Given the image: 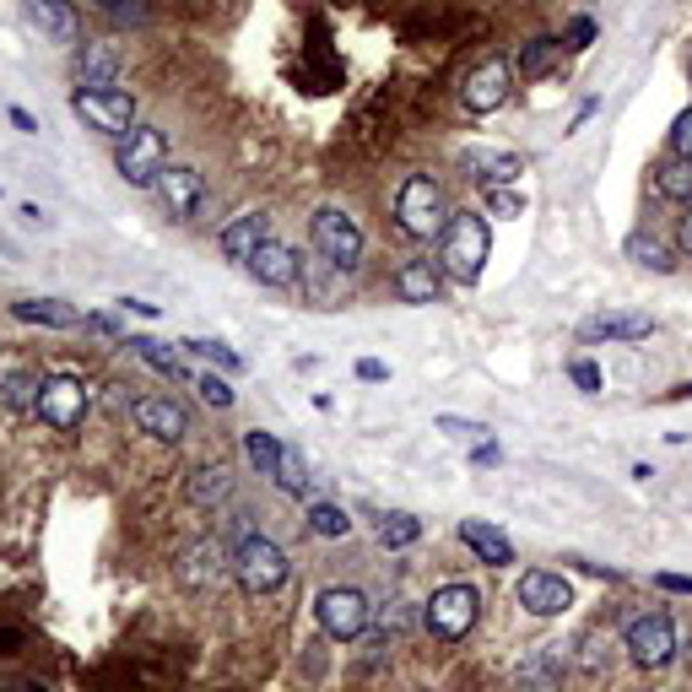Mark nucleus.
I'll return each instance as SVG.
<instances>
[{"instance_id":"aec40b11","label":"nucleus","mask_w":692,"mask_h":692,"mask_svg":"<svg viewBox=\"0 0 692 692\" xmlns=\"http://www.w3.org/2000/svg\"><path fill=\"white\" fill-rule=\"evenodd\" d=\"M644 335H654V320L650 314H628V309H606V314L579 325V341H644Z\"/></svg>"},{"instance_id":"9b49d317","label":"nucleus","mask_w":692,"mask_h":692,"mask_svg":"<svg viewBox=\"0 0 692 692\" xmlns=\"http://www.w3.org/2000/svg\"><path fill=\"white\" fill-rule=\"evenodd\" d=\"M233 573V546L222 541V535H201L195 546H184V558H179V584H190V590H211V584H222Z\"/></svg>"},{"instance_id":"a211bd4d","label":"nucleus","mask_w":692,"mask_h":692,"mask_svg":"<svg viewBox=\"0 0 692 692\" xmlns=\"http://www.w3.org/2000/svg\"><path fill=\"white\" fill-rule=\"evenodd\" d=\"M298 271H303V260H298V249L282 244V239H265V244L249 254V277L260 287H292Z\"/></svg>"},{"instance_id":"4468645a","label":"nucleus","mask_w":692,"mask_h":692,"mask_svg":"<svg viewBox=\"0 0 692 692\" xmlns=\"http://www.w3.org/2000/svg\"><path fill=\"white\" fill-rule=\"evenodd\" d=\"M509 82H514V66L509 60H482L471 77H465V109L471 114H492V109H503L509 103Z\"/></svg>"},{"instance_id":"393cba45","label":"nucleus","mask_w":692,"mask_h":692,"mask_svg":"<svg viewBox=\"0 0 692 692\" xmlns=\"http://www.w3.org/2000/svg\"><path fill=\"white\" fill-rule=\"evenodd\" d=\"M514 682L520 692H563V650H535Z\"/></svg>"},{"instance_id":"3c124183","label":"nucleus","mask_w":692,"mask_h":692,"mask_svg":"<svg viewBox=\"0 0 692 692\" xmlns=\"http://www.w3.org/2000/svg\"><path fill=\"white\" fill-rule=\"evenodd\" d=\"M87 330H98V335H120V325H114L109 314H87Z\"/></svg>"},{"instance_id":"4c0bfd02","label":"nucleus","mask_w":692,"mask_h":692,"mask_svg":"<svg viewBox=\"0 0 692 692\" xmlns=\"http://www.w3.org/2000/svg\"><path fill=\"white\" fill-rule=\"evenodd\" d=\"M184 347H190L195 358H205V363H217L222 373H239V368H244V358H239L233 347H222V341H184Z\"/></svg>"},{"instance_id":"f257e3e1","label":"nucleus","mask_w":692,"mask_h":692,"mask_svg":"<svg viewBox=\"0 0 692 692\" xmlns=\"http://www.w3.org/2000/svg\"><path fill=\"white\" fill-rule=\"evenodd\" d=\"M488 254H492V233H488V217L482 211H454L439 239V265H444L449 282L460 287H477L482 271H488Z\"/></svg>"},{"instance_id":"a18cd8bd","label":"nucleus","mask_w":692,"mask_h":692,"mask_svg":"<svg viewBox=\"0 0 692 692\" xmlns=\"http://www.w3.org/2000/svg\"><path fill=\"white\" fill-rule=\"evenodd\" d=\"M92 6H98V11H109V17H124V22H130V17H141V6H136V0H92Z\"/></svg>"},{"instance_id":"37998d69","label":"nucleus","mask_w":692,"mask_h":692,"mask_svg":"<svg viewBox=\"0 0 692 692\" xmlns=\"http://www.w3.org/2000/svg\"><path fill=\"white\" fill-rule=\"evenodd\" d=\"M439 433H454V439H482L488 428H482V422H465V417H439Z\"/></svg>"},{"instance_id":"2f4dec72","label":"nucleus","mask_w":692,"mask_h":692,"mask_svg":"<svg viewBox=\"0 0 692 692\" xmlns=\"http://www.w3.org/2000/svg\"><path fill=\"white\" fill-rule=\"evenodd\" d=\"M654 190H660L665 201L692 205V158H676V163H660V168H654Z\"/></svg>"},{"instance_id":"1a4fd4ad","label":"nucleus","mask_w":692,"mask_h":692,"mask_svg":"<svg viewBox=\"0 0 692 692\" xmlns=\"http://www.w3.org/2000/svg\"><path fill=\"white\" fill-rule=\"evenodd\" d=\"M87 384L77 379V373H43V384H39V417L54 428V433H77L82 428V417H87Z\"/></svg>"},{"instance_id":"f8f14e48","label":"nucleus","mask_w":692,"mask_h":692,"mask_svg":"<svg viewBox=\"0 0 692 692\" xmlns=\"http://www.w3.org/2000/svg\"><path fill=\"white\" fill-rule=\"evenodd\" d=\"M130 417H136V428L152 433L158 444H184V439H190V411L179 407V401L141 395V401H130Z\"/></svg>"},{"instance_id":"cd10ccee","label":"nucleus","mask_w":692,"mask_h":692,"mask_svg":"<svg viewBox=\"0 0 692 692\" xmlns=\"http://www.w3.org/2000/svg\"><path fill=\"white\" fill-rule=\"evenodd\" d=\"M130 352H136L141 363H152L158 373H168L173 384H184V379H190V368H184V358H179V352H168L163 341H152V335H130Z\"/></svg>"},{"instance_id":"6ab92c4d","label":"nucleus","mask_w":692,"mask_h":692,"mask_svg":"<svg viewBox=\"0 0 692 692\" xmlns=\"http://www.w3.org/2000/svg\"><path fill=\"white\" fill-rule=\"evenodd\" d=\"M22 11H28V22H33L49 43H77L82 39V17H77L71 0H22Z\"/></svg>"},{"instance_id":"49530a36","label":"nucleus","mask_w":692,"mask_h":692,"mask_svg":"<svg viewBox=\"0 0 692 692\" xmlns=\"http://www.w3.org/2000/svg\"><path fill=\"white\" fill-rule=\"evenodd\" d=\"M358 379H363V384H384V379H390V368L379 363V358H363V363H358Z\"/></svg>"},{"instance_id":"603ef678","label":"nucleus","mask_w":692,"mask_h":692,"mask_svg":"<svg viewBox=\"0 0 692 692\" xmlns=\"http://www.w3.org/2000/svg\"><path fill=\"white\" fill-rule=\"evenodd\" d=\"M676 239H682V249H688V254H692V205H688V217L676 222Z\"/></svg>"},{"instance_id":"b1692460","label":"nucleus","mask_w":692,"mask_h":692,"mask_svg":"<svg viewBox=\"0 0 692 692\" xmlns=\"http://www.w3.org/2000/svg\"><path fill=\"white\" fill-rule=\"evenodd\" d=\"M11 320L43 325V330H77L82 325V314H77L71 303H60V298H17V303H11Z\"/></svg>"},{"instance_id":"a878e982","label":"nucleus","mask_w":692,"mask_h":692,"mask_svg":"<svg viewBox=\"0 0 692 692\" xmlns=\"http://www.w3.org/2000/svg\"><path fill=\"white\" fill-rule=\"evenodd\" d=\"M184 498H190L195 509H217V503H228V498H233V477H228V465H201V471H190Z\"/></svg>"},{"instance_id":"6e6552de","label":"nucleus","mask_w":692,"mask_h":692,"mask_svg":"<svg viewBox=\"0 0 692 692\" xmlns=\"http://www.w3.org/2000/svg\"><path fill=\"white\" fill-rule=\"evenodd\" d=\"M71 114H77L82 124H92V130H103V136H114V141H120L124 130L136 124V98H130L124 87H98V92L77 87V92H71Z\"/></svg>"},{"instance_id":"9d476101","label":"nucleus","mask_w":692,"mask_h":692,"mask_svg":"<svg viewBox=\"0 0 692 692\" xmlns=\"http://www.w3.org/2000/svg\"><path fill=\"white\" fill-rule=\"evenodd\" d=\"M622 650L633 654V665L660 671V665L676 654V622H671L665 611H644V616H633L628 633H622Z\"/></svg>"},{"instance_id":"dca6fc26","label":"nucleus","mask_w":692,"mask_h":692,"mask_svg":"<svg viewBox=\"0 0 692 692\" xmlns=\"http://www.w3.org/2000/svg\"><path fill=\"white\" fill-rule=\"evenodd\" d=\"M71 77H77V87H87V92H98V87H114V77H120V43H98V39L77 43Z\"/></svg>"},{"instance_id":"7ed1b4c3","label":"nucleus","mask_w":692,"mask_h":692,"mask_svg":"<svg viewBox=\"0 0 692 692\" xmlns=\"http://www.w3.org/2000/svg\"><path fill=\"white\" fill-rule=\"evenodd\" d=\"M114 168H120L124 184L158 190V179H163V168H168V136L158 124H130L120 136V147H114Z\"/></svg>"},{"instance_id":"72a5a7b5","label":"nucleus","mask_w":692,"mask_h":692,"mask_svg":"<svg viewBox=\"0 0 692 692\" xmlns=\"http://www.w3.org/2000/svg\"><path fill=\"white\" fill-rule=\"evenodd\" d=\"M417 535H422V520H417V514H384V520H379V546H390V552L411 546Z\"/></svg>"},{"instance_id":"79ce46f5","label":"nucleus","mask_w":692,"mask_h":692,"mask_svg":"<svg viewBox=\"0 0 692 692\" xmlns=\"http://www.w3.org/2000/svg\"><path fill=\"white\" fill-rule=\"evenodd\" d=\"M590 43H595V22H590V17H573L563 49H590Z\"/></svg>"},{"instance_id":"864d4df0","label":"nucleus","mask_w":692,"mask_h":692,"mask_svg":"<svg viewBox=\"0 0 692 692\" xmlns=\"http://www.w3.org/2000/svg\"><path fill=\"white\" fill-rule=\"evenodd\" d=\"M0 692H49L43 682H11V688H0Z\"/></svg>"},{"instance_id":"473e14b6","label":"nucleus","mask_w":692,"mask_h":692,"mask_svg":"<svg viewBox=\"0 0 692 692\" xmlns=\"http://www.w3.org/2000/svg\"><path fill=\"white\" fill-rule=\"evenodd\" d=\"M39 373H6L0 379V401L11 411H28V407H39Z\"/></svg>"},{"instance_id":"8fccbe9b","label":"nucleus","mask_w":692,"mask_h":692,"mask_svg":"<svg viewBox=\"0 0 692 692\" xmlns=\"http://www.w3.org/2000/svg\"><path fill=\"white\" fill-rule=\"evenodd\" d=\"M124 309H130V314H141V320H158V314H163L158 303H141V298H124Z\"/></svg>"},{"instance_id":"a19ab883","label":"nucleus","mask_w":692,"mask_h":692,"mask_svg":"<svg viewBox=\"0 0 692 692\" xmlns=\"http://www.w3.org/2000/svg\"><path fill=\"white\" fill-rule=\"evenodd\" d=\"M671 152H676V158H692V109H682V114L671 120Z\"/></svg>"},{"instance_id":"c03bdc74","label":"nucleus","mask_w":692,"mask_h":692,"mask_svg":"<svg viewBox=\"0 0 692 692\" xmlns=\"http://www.w3.org/2000/svg\"><path fill=\"white\" fill-rule=\"evenodd\" d=\"M654 584L671 595H692V573H654Z\"/></svg>"},{"instance_id":"f3484780","label":"nucleus","mask_w":692,"mask_h":692,"mask_svg":"<svg viewBox=\"0 0 692 692\" xmlns=\"http://www.w3.org/2000/svg\"><path fill=\"white\" fill-rule=\"evenodd\" d=\"M395 298L411 303V309L439 303V298H444V265H439V260H407V265L395 271Z\"/></svg>"},{"instance_id":"20e7f679","label":"nucleus","mask_w":692,"mask_h":692,"mask_svg":"<svg viewBox=\"0 0 692 692\" xmlns=\"http://www.w3.org/2000/svg\"><path fill=\"white\" fill-rule=\"evenodd\" d=\"M309 239H314V254L335 265V271H358L363 265V228H358V217H347L341 205H320L314 211V222H309Z\"/></svg>"},{"instance_id":"c756f323","label":"nucleus","mask_w":692,"mask_h":692,"mask_svg":"<svg viewBox=\"0 0 692 692\" xmlns=\"http://www.w3.org/2000/svg\"><path fill=\"white\" fill-rule=\"evenodd\" d=\"M628 260H633V265H644V271H654V277H671V271H676L671 249L660 244L654 233H628Z\"/></svg>"},{"instance_id":"f704fd0d","label":"nucleus","mask_w":692,"mask_h":692,"mask_svg":"<svg viewBox=\"0 0 692 692\" xmlns=\"http://www.w3.org/2000/svg\"><path fill=\"white\" fill-rule=\"evenodd\" d=\"M309 530L325 535V541H341V535L352 530V520H347V509H335V503H314V509H309Z\"/></svg>"},{"instance_id":"09e8293b","label":"nucleus","mask_w":692,"mask_h":692,"mask_svg":"<svg viewBox=\"0 0 692 692\" xmlns=\"http://www.w3.org/2000/svg\"><path fill=\"white\" fill-rule=\"evenodd\" d=\"M6 114H11V124H17V130H28V136H39V120H33L28 109H17V103H11Z\"/></svg>"},{"instance_id":"7c9ffc66","label":"nucleus","mask_w":692,"mask_h":692,"mask_svg":"<svg viewBox=\"0 0 692 692\" xmlns=\"http://www.w3.org/2000/svg\"><path fill=\"white\" fill-rule=\"evenodd\" d=\"M244 454L260 477H277V471H282V444H277V433H265V428H249L244 433Z\"/></svg>"},{"instance_id":"5701e85b","label":"nucleus","mask_w":692,"mask_h":692,"mask_svg":"<svg viewBox=\"0 0 692 692\" xmlns=\"http://www.w3.org/2000/svg\"><path fill=\"white\" fill-rule=\"evenodd\" d=\"M460 541H465L488 569H509V563H514V541L498 525H488V520H460Z\"/></svg>"},{"instance_id":"ea45409f","label":"nucleus","mask_w":692,"mask_h":692,"mask_svg":"<svg viewBox=\"0 0 692 692\" xmlns=\"http://www.w3.org/2000/svg\"><path fill=\"white\" fill-rule=\"evenodd\" d=\"M569 379L584 390V395H601V368L590 363V358H579V363H569Z\"/></svg>"},{"instance_id":"2eb2a0df","label":"nucleus","mask_w":692,"mask_h":692,"mask_svg":"<svg viewBox=\"0 0 692 692\" xmlns=\"http://www.w3.org/2000/svg\"><path fill=\"white\" fill-rule=\"evenodd\" d=\"M158 201L168 205V217H179V222H190L195 211L205 205V173L195 168H163V179H158Z\"/></svg>"},{"instance_id":"4be33fe9","label":"nucleus","mask_w":692,"mask_h":692,"mask_svg":"<svg viewBox=\"0 0 692 692\" xmlns=\"http://www.w3.org/2000/svg\"><path fill=\"white\" fill-rule=\"evenodd\" d=\"M271 239V222H265V211H244V217H233L228 228H222V254L228 260H239V265H249V254Z\"/></svg>"},{"instance_id":"c9c22d12","label":"nucleus","mask_w":692,"mask_h":692,"mask_svg":"<svg viewBox=\"0 0 692 692\" xmlns=\"http://www.w3.org/2000/svg\"><path fill=\"white\" fill-rule=\"evenodd\" d=\"M277 482H282V492H292V498H309V471H303V460H298V449L282 444V471H277Z\"/></svg>"},{"instance_id":"f03ea898","label":"nucleus","mask_w":692,"mask_h":692,"mask_svg":"<svg viewBox=\"0 0 692 692\" xmlns=\"http://www.w3.org/2000/svg\"><path fill=\"white\" fill-rule=\"evenodd\" d=\"M449 201H444V184L433 173H411L407 184L395 190V228L407 239H444L449 228Z\"/></svg>"},{"instance_id":"58836bf2","label":"nucleus","mask_w":692,"mask_h":692,"mask_svg":"<svg viewBox=\"0 0 692 692\" xmlns=\"http://www.w3.org/2000/svg\"><path fill=\"white\" fill-rule=\"evenodd\" d=\"M195 390H201V401H205V407H217V411H228V407H233V384H228V379H217V373H205V379L195 384Z\"/></svg>"},{"instance_id":"de8ad7c7","label":"nucleus","mask_w":692,"mask_h":692,"mask_svg":"<svg viewBox=\"0 0 692 692\" xmlns=\"http://www.w3.org/2000/svg\"><path fill=\"white\" fill-rule=\"evenodd\" d=\"M471 460H477V465H498V444H492V439H477V444H471Z\"/></svg>"},{"instance_id":"39448f33","label":"nucleus","mask_w":692,"mask_h":692,"mask_svg":"<svg viewBox=\"0 0 692 692\" xmlns=\"http://www.w3.org/2000/svg\"><path fill=\"white\" fill-rule=\"evenodd\" d=\"M292 563H287V552L271 541V535H244L239 546H233V579H239V590L244 595H271V590H282Z\"/></svg>"},{"instance_id":"0eeeda50","label":"nucleus","mask_w":692,"mask_h":692,"mask_svg":"<svg viewBox=\"0 0 692 692\" xmlns=\"http://www.w3.org/2000/svg\"><path fill=\"white\" fill-rule=\"evenodd\" d=\"M368 616H373V606H368V595L358 584H330V590L314 595V622H320L325 639H341V644L363 639Z\"/></svg>"},{"instance_id":"412c9836","label":"nucleus","mask_w":692,"mask_h":692,"mask_svg":"<svg viewBox=\"0 0 692 692\" xmlns=\"http://www.w3.org/2000/svg\"><path fill=\"white\" fill-rule=\"evenodd\" d=\"M460 163L471 168V179H482V190L488 184H520V173H525V163L503 147H465Z\"/></svg>"},{"instance_id":"ddd939ff","label":"nucleus","mask_w":692,"mask_h":692,"mask_svg":"<svg viewBox=\"0 0 692 692\" xmlns=\"http://www.w3.org/2000/svg\"><path fill=\"white\" fill-rule=\"evenodd\" d=\"M520 606L530 616H563L573 606V584L563 573H546V569H530L520 573Z\"/></svg>"},{"instance_id":"c85d7f7f","label":"nucleus","mask_w":692,"mask_h":692,"mask_svg":"<svg viewBox=\"0 0 692 692\" xmlns=\"http://www.w3.org/2000/svg\"><path fill=\"white\" fill-rule=\"evenodd\" d=\"M558 60H563V39L541 33V39H530L525 49H520V77H525V82H535V77H546Z\"/></svg>"},{"instance_id":"bb28decb","label":"nucleus","mask_w":692,"mask_h":692,"mask_svg":"<svg viewBox=\"0 0 692 692\" xmlns=\"http://www.w3.org/2000/svg\"><path fill=\"white\" fill-rule=\"evenodd\" d=\"M303 292H309L320 309H335L341 292H347V271H335L325 260H303Z\"/></svg>"},{"instance_id":"e433bc0d","label":"nucleus","mask_w":692,"mask_h":692,"mask_svg":"<svg viewBox=\"0 0 692 692\" xmlns=\"http://www.w3.org/2000/svg\"><path fill=\"white\" fill-rule=\"evenodd\" d=\"M482 201H488V217H520V211H525V195H520L514 184H488Z\"/></svg>"},{"instance_id":"423d86ee","label":"nucleus","mask_w":692,"mask_h":692,"mask_svg":"<svg viewBox=\"0 0 692 692\" xmlns=\"http://www.w3.org/2000/svg\"><path fill=\"white\" fill-rule=\"evenodd\" d=\"M477 616H482V590L477 584H444V590H433V601L422 611L428 633L444 639V644H460L477 628Z\"/></svg>"},{"instance_id":"5fc2aeb1","label":"nucleus","mask_w":692,"mask_h":692,"mask_svg":"<svg viewBox=\"0 0 692 692\" xmlns=\"http://www.w3.org/2000/svg\"><path fill=\"white\" fill-rule=\"evenodd\" d=\"M671 395H676V401H692V384H676Z\"/></svg>"}]
</instances>
